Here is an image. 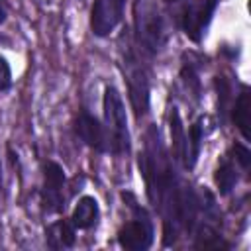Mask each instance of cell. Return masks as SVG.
Listing matches in <instances>:
<instances>
[{
  "mask_svg": "<svg viewBox=\"0 0 251 251\" xmlns=\"http://www.w3.org/2000/svg\"><path fill=\"white\" fill-rule=\"evenodd\" d=\"M139 169L145 178L147 196L151 204L163 210V206L173 198L180 182L175 178L171 157L167 155L157 126H151L145 133V149L139 155Z\"/></svg>",
  "mask_w": 251,
  "mask_h": 251,
  "instance_id": "cell-1",
  "label": "cell"
},
{
  "mask_svg": "<svg viewBox=\"0 0 251 251\" xmlns=\"http://www.w3.org/2000/svg\"><path fill=\"white\" fill-rule=\"evenodd\" d=\"M133 37L135 45L147 55H155L163 47L165 24L151 0H135L133 4Z\"/></svg>",
  "mask_w": 251,
  "mask_h": 251,
  "instance_id": "cell-2",
  "label": "cell"
},
{
  "mask_svg": "<svg viewBox=\"0 0 251 251\" xmlns=\"http://www.w3.org/2000/svg\"><path fill=\"white\" fill-rule=\"evenodd\" d=\"M104 129L108 139V151L118 157L129 155V131H127V116L126 106L122 102L120 92L114 86H106L104 90Z\"/></svg>",
  "mask_w": 251,
  "mask_h": 251,
  "instance_id": "cell-3",
  "label": "cell"
},
{
  "mask_svg": "<svg viewBox=\"0 0 251 251\" xmlns=\"http://www.w3.org/2000/svg\"><path fill=\"white\" fill-rule=\"evenodd\" d=\"M127 198H129V208L133 216L120 227L118 243L127 251H145L153 243V222L145 208H141L129 194Z\"/></svg>",
  "mask_w": 251,
  "mask_h": 251,
  "instance_id": "cell-4",
  "label": "cell"
},
{
  "mask_svg": "<svg viewBox=\"0 0 251 251\" xmlns=\"http://www.w3.org/2000/svg\"><path fill=\"white\" fill-rule=\"evenodd\" d=\"M124 65H126V82H127L129 104H131L135 118L141 120L149 110V78L131 47H127V51H124Z\"/></svg>",
  "mask_w": 251,
  "mask_h": 251,
  "instance_id": "cell-5",
  "label": "cell"
},
{
  "mask_svg": "<svg viewBox=\"0 0 251 251\" xmlns=\"http://www.w3.org/2000/svg\"><path fill=\"white\" fill-rule=\"evenodd\" d=\"M216 8L218 0H186L182 4L178 12V24L190 41L198 43L204 37Z\"/></svg>",
  "mask_w": 251,
  "mask_h": 251,
  "instance_id": "cell-6",
  "label": "cell"
},
{
  "mask_svg": "<svg viewBox=\"0 0 251 251\" xmlns=\"http://www.w3.org/2000/svg\"><path fill=\"white\" fill-rule=\"evenodd\" d=\"M65 202V171L59 163L47 161L43 167V192L41 206L45 214H57Z\"/></svg>",
  "mask_w": 251,
  "mask_h": 251,
  "instance_id": "cell-7",
  "label": "cell"
},
{
  "mask_svg": "<svg viewBox=\"0 0 251 251\" xmlns=\"http://www.w3.org/2000/svg\"><path fill=\"white\" fill-rule=\"evenodd\" d=\"M126 0H94L90 8V29L98 37L110 35L124 16Z\"/></svg>",
  "mask_w": 251,
  "mask_h": 251,
  "instance_id": "cell-8",
  "label": "cell"
},
{
  "mask_svg": "<svg viewBox=\"0 0 251 251\" xmlns=\"http://www.w3.org/2000/svg\"><path fill=\"white\" fill-rule=\"evenodd\" d=\"M75 133L84 145H88L96 153H106L108 151L106 129H104V126H100V122L88 110L78 112L76 122H75Z\"/></svg>",
  "mask_w": 251,
  "mask_h": 251,
  "instance_id": "cell-9",
  "label": "cell"
},
{
  "mask_svg": "<svg viewBox=\"0 0 251 251\" xmlns=\"http://www.w3.org/2000/svg\"><path fill=\"white\" fill-rule=\"evenodd\" d=\"M100 218V206L96 202L94 196H82L71 216V224L75 226V229H90L98 224Z\"/></svg>",
  "mask_w": 251,
  "mask_h": 251,
  "instance_id": "cell-10",
  "label": "cell"
},
{
  "mask_svg": "<svg viewBox=\"0 0 251 251\" xmlns=\"http://www.w3.org/2000/svg\"><path fill=\"white\" fill-rule=\"evenodd\" d=\"M47 235V245L53 249H65V247H73L75 245V226L67 220H59L55 224H51L45 231Z\"/></svg>",
  "mask_w": 251,
  "mask_h": 251,
  "instance_id": "cell-11",
  "label": "cell"
},
{
  "mask_svg": "<svg viewBox=\"0 0 251 251\" xmlns=\"http://www.w3.org/2000/svg\"><path fill=\"white\" fill-rule=\"evenodd\" d=\"M249 96H251L249 88L241 86L237 100H235V106H233V122L245 139H249V126H251V100H249Z\"/></svg>",
  "mask_w": 251,
  "mask_h": 251,
  "instance_id": "cell-12",
  "label": "cell"
},
{
  "mask_svg": "<svg viewBox=\"0 0 251 251\" xmlns=\"http://www.w3.org/2000/svg\"><path fill=\"white\" fill-rule=\"evenodd\" d=\"M202 124H204V120L200 118L188 129V135H186V159H184V167L186 169H192L196 165V161H198L202 139H204V126Z\"/></svg>",
  "mask_w": 251,
  "mask_h": 251,
  "instance_id": "cell-13",
  "label": "cell"
},
{
  "mask_svg": "<svg viewBox=\"0 0 251 251\" xmlns=\"http://www.w3.org/2000/svg\"><path fill=\"white\" fill-rule=\"evenodd\" d=\"M171 139H173L175 159L184 165V159H186V133H184V126H182V120H180L176 108L171 110Z\"/></svg>",
  "mask_w": 251,
  "mask_h": 251,
  "instance_id": "cell-14",
  "label": "cell"
},
{
  "mask_svg": "<svg viewBox=\"0 0 251 251\" xmlns=\"http://www.w3.org/2000/svg\"><path fill=\"white\" fill-rule=\"evenodd\" d=\"M214 180H216V184H218L220 194H229V192L233 190V186H235L237 180H239L237 167H235L233 159H224V161L220 163V167L216 169Z\"/></svg>",
  "mask_w": 251,
  "mask_h": 251,
  "instance_id": "cell-15",
  "label": "cell"
},
{
  "mask_svg": "<svg viewBox=\"0 0 251 251\" xmlns=\"http://www.w3.org/2000/svg\"><path fill=\"white\" fill-rule=\"evenodd\" d=\"M180 76H182L186 88L198 98L200 96V80H198V73H196L194 65L192 63H184L182 69H180Z\"/></svg>",
  "mask_w": 251,
  "mask_h": 251,
  "instance_id": "cell-16",
  "label": "cell"
},
{
  "mask_svg": "<svg viewBox=\"0 0 251 251\" xmlns=\"http://www.w3.org/2000/svg\"><path fill=\"white\" fill-rule=\"evenodd\" d=\"M10 86H12V69L6 57L0 55V94L10 90Z\"/></svg>",
  "mask_w": 251,
  "mask_h": 251,
  "instance_id": "cell-17",
  "label": "cell"
},
{
  "mask_svg": "<svg viewBox=\"0 0 251 251\" xmlns=\"http://www.w3.org/2000/svg\"><path fill=\"white\" fill-rule=\"evenodd\" d=\"M233 153H235V157H233V159L241 165V169H243V171H247V169H249V159H251L249 149H247L245 145H239V143H237V145H233Z\"/></svg>",
  "mask_w": 251,
  "mask_h": 251,
  "instance_id": "cell-18",
  "label": "cell"
},
{
  "mask_svg": "<svg viewBox=\"0 0 251 251\" xmlns=\"http://www.w3.org/2000/svg\"><path fill=\"white\" fill-rule=\"evenodd\" d=\"M8 18V0H0V24H4Z\"/></svg>",
  "mask_w": 251,
  "mask_h": 251,
  "instance_id": "cell-19",
  "label": "cell"
},
{
  "mask_svg": "<svg viewBox=\"0 0 251 251\" xmlns=\"http://www.w3.org/2000/svg\"><path fill=\"white\" fill-rule=\"evenodd\" d=\"M0 192H2V165H0Z\"/></svg>",
  "mask_w": 251,
  "mask_h": 251,
  "instance_id": "cell-20",
  "label": "cell"
},
{
  "mask_svg": "<svg viewBox=\"0 0 251 251\" xmlns=\"http://www.w3.org/2000/svg\"><path fill=\"white\" fill-rule=\"evenodd\" d=\"M165 2H178V0H165Z\"/></svg>",
  "mask_w": 251,
  "mask_h": 251,
  "instance_id": "cell-21",
  "label": "cell"
}]
</instances>
